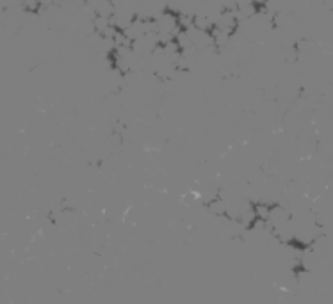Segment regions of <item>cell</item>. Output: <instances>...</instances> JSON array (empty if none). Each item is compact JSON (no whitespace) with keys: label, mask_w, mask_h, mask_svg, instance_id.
<instances>
[{"label":"cell","mask_w":333,"mask_h":304,"mask_svg":"<svg viewBox=\"0 0 333 304\" xmlns=\"http://www.w3.org/2000/svg\"><path fill=\"white\" fill-rule=\"evenodd\" d=\"M253 210H255V214H257V219H260V221H269V217H271L273 205H267V203H255Z\"/></svg>","instance_id":"cell-1"}]
</instances>
